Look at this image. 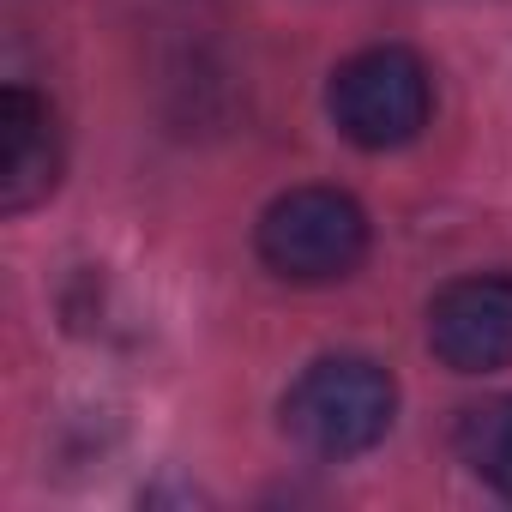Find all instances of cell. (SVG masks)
I'll return each mask as SVG.
<instances>
[{
    "label": "cell",
    "mask_w": 512,
    "mask_h": 512,
    "mask_svg": "<svg viewBox=\"0 0 512 512\" xmlns=\"http://www.w3.org/2000/svg\"><path fill=\"white\" fill-rule=\"evenodd\" d=\"M398 386L368 356H326L284 392V434L314 458H356L386 440Z\"/></svg>",
    "instance_id": "1"
},
{
    "label": "cell",
    "mask_w": 512,
    "mask_h": 512,
    "mask_svg": "<svg viewBox=\"0 0 512 512\" xmlns=\"http://www.w3.org/2000/svg\"><path fill=\"white\" fill-rule=\"evenodd\" d=\"M253 247L290 284H338L368 253V211L338 187H290L266 205Z\"/></svg>",
    "instance_id": "2"
},
{
    "label": "cell",
    "mask_w": 512,
    "mask_h": 512,
    "mask_svg": "<svg viewBox=\"0 0 512 512\" xmlns=\"http://www.w3.org/2000/svg\"><path fill=\"white\" fill-rule=\"evenodd\" d=\"M326 109L338 121V133L362 151H398L428 127L434 109V79L422 67V55L386 43V49H362L332 73Z\"/></svg>",
    "instance_id": "3"
},
{
    "label": "cell",
    "mask_w": 512,
    "mask_h": 512,
    "mask_svg": "<svg viewBox=\"0 0 512 512\" xmlns=\"http://www.w3.org/2000/svg\"><path fill=\"white\" fill-rule=\"evenodd\" d=\"M428 350L452 374L512 368V278H458L428 308Z\"/></svg>",
    "instance_id": "4"
},
{
    "label": "cell",
    "mask_w": 512,
    "mask_h": 512,
    "mask_svg": "<svg viewBox=\"0 0 512 512\" xmlns=\"http://www.w3.org/2000/svg\"><path fill=\"white\" fill-rule=\"evenodd\" d=\"M61 181V127L31 85L0 91V211H31Z\"/></svg>",
    "instance_id": "5"
},
{
    "label": "cell",
    "mask_w": 512,
    "mask_h": 512,
    "mask_svg": "<svg viewBox=\"0 0 512 512\" xmlns=\"http://www.w3.org/2000/svg\"><path fill=\"white\" fill-rule=\"evenodd\" d=\"M458 458L470 464V476H482L494 494L512 500V392L464 410V422H458Z\"/></svg>",
    "instance_id": "6"
}]
</instances>
